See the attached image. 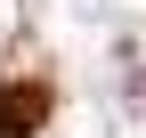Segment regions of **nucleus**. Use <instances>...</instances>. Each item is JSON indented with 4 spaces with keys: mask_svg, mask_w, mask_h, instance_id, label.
Instances as JSON below:
<instances>
[{
    "mask_svg": "<svg viewBox=\"0 0 146 138\" xmlns=\"http://www.w3.org/2000/svg\"><path fill=\"white\" fill-rule=\"evenodd\" d=\"M49 106H57V98H49L41 81H8V90H0V138H41Z\"/></svg>",
    "mask_w": 146,
    "mask_h": 138,
    "instance_id": "1",
    "label": "nucleus"
}]
</instances>
